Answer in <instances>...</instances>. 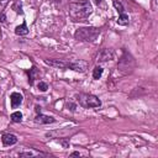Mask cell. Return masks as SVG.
Wrapping results in <instances>:
<instances>
[{
	"label": "cell",
	"mask_w": 158,
	"mask_h": 158,
	"mask_svg": "<svg viewBox=\"0 0 158 158\" xmlns=\"http://www.w3.org/2000/svg\"><path fill=\"white\" fill-rule=\"evenodd\" d=\"M38 77H40V70L36 67H32L28 70V83H30V85H32L33 81H35V79H37Z\"/></svg>",
	"instance_id": "obj_11"
},
{
	"label": "cell",
	"mask_w": 158,
	"mask_h": 158,
	"mask_svg": "<svg viewBox=\"0 0 158 158\" xmlns=\"http://www.w3.org/2000/svg\"><path fill=\"white\" fill-rule=\"evenodd\" d=\"M7 2H9V0H0V12L4 11L5 6L7 5Z\"/></svg>",
	"instance_id": "obj_19"
},
{
	"label": "cell",
	"mask_w": 158,
	"mask_h": 158,
	"mask_svg": "<svg viewBox=\"0 0 158 158\" xmlns=\"http://www.w3.org/2000/svg\"><path fill=\"white\" fill-rule=\"evenodd\" d=\"M111 59H114V52H112V49L104 48L98 54V60L99 62H107V60H111Z\"/></svg>",
	"instance_id": "obj_6"
},
{
	"label": "cell",
	"mask_w": 158,
	"mask_h": 158,
	"mask_svg": "<svg viewBox=\"0 0 158 158\" xmlns=\"http://www.w3.org/2000/svg\"><path fill=\"white\" fill-rule=\"evenodd\" d=\"M44 63L48 64V65H51V67L62 68V69L68 68V64H69V62L63 60V59H44Z\"/></svg>",
	"instance_id": "obj_7"
},
{
	"label": "cell",
	"mask_w": 158,
	"mask_h": 158,
	"mask_svg": "<svg viewBox=\"0 0 158 158\" xmlns=\"http://www.w3.org/2000/svg\"><path fill=\"white\" fill-rule=\"evenodd\" d=\"M22 95L20 94V93H12L11 95H10V102H11V107L12 109H16L17 106H20L21 105V102H22Z\"/></svg>",
	"instance_id": "obj_9"
},
{
	"label": "cell",
	"mask_w": 158,
	"mask_h": 158,
	"mask_svg": "<svg viewBox=\"0 0 158 158\" xmlns=\"http://www.w3.org/2000/svg\"><path fill=\"white\" fill-rule=\"evenodd\" d=\"M19 156L20 157H32L33 153L32 152H21V153H19Z\"/></svg>",
	"instance_id": "obj_20"
},
{
	"label": "cell",
	"mask_w": 158,
	"mask_h": 158,
	"mask_svg": "<svg viewBox=\"0 0 158 158\" xmlns=\"http://www.w3.org/2000/svg\"><path fill=\"white\" fill-rule=\"evenodd\" d=\"M37 88H38L40 91H47V89H48V84L44 83V81H40V83L37 84Z\"/></svg>",
	"instance_id": "obj_17"
},
{
	"label": "cell",
	"mask_w": 158,
	"mask_h": 158,
	"mask_svg": "<svg viewBox=\"0 0 158 158\" xmlns=\"http://www.w3.org/2000/svg\"><path fill=\"white\" fill-rule=\"evenodd\" d=\"M68 68H69V69H73V70H75V72H79V73H84V72H86V69H88V62H85V60H83V59H78V60H74V62H69Z\"/></svg>",
	"instance_id": "obj_5"
},
{
	"label": "cell",
	"mask_w": 158,
	"mask_h": 158,
	"mask_svg": "<svg viewBox=\"0 0 158 158\" xmlns=\"http://www.w3.org/2000/svg\"><path fill=\"white\" fill-rule=\"evenodd\" d=\"M70 156L72 157H80V153L79 152H73V153H70Z\"/></svg>",
	"instance_id": "obj_23"
},
{
	"label": "cell",
	"mask_w": 158,
	"mask_h": 158,
	"mask_svg": "<svg viewBox=\"0 0 158 158\" xmlns=\"http://www.w3.org/2000/svg\"><path fill=\"white\" fill-rule=\"evenodd\" d=\"M102 72H104V69L100 67V65H96L94 69H93V78L94 79H100V77L102 75Z\"/></svg>",
	"instance_id": "obj_14"
},
{
	"label": "cell",
	"mask_w": 158,
	"mask_h": 158,
	"mask_svg": "<svg viewBox=\"0 0 158 158\" xmlns=\"http://www.w3.org/2000/svg\"><path fill=\"white\" fill-rule=\"evenodd\" d=\"M133 67H135V60H133V58H132L126 51H123V56H122L121 59L118 60V69H120L123 74H126V73H130V72L133 69Z\"/></svg>",
	"instance_id": "obj_4"
},
{
	"label": "cell",
	"mask_w": 158,
	"mask_h": 158,
	"mask_svg": "<svg viewBox=\"0 0 158 158\" xmlns=\"http://www.w3.org/2000/svg\"><path fill=\"white\" fill-rule=\"evenodd\" d=\"M11 121L12 122H21L22 121V114L20 111H14L11 114Z\"/></svg>",
	"instance_id": "obj_15"
},
{
	"label": "cell",
	"mask_w": 158,
	"mask_h": 158,
	"mask_svg": "<svg viewBox=\"0 0 158 158\" xmlns=\"http://www.w3.org/2000/svg\"><path fill=\"white\" fill-rule=\"evenodd\" d=\"M1 141H2L4 146H12V144L17 143V137L12 133H5V135H2Z\"/></svg>",
	"instance_id": "obj_10"
},
{
	"label": "cell",
	"mask_w": 158,
	"mask_h": 158,
	"mask_svg": "<svg viewBox=\"0 0 158 158\" xmlns=\"http://www.w3.org/2000/svg\"><path fill=\"white\" fill-rule=\"evenodd\" d=\"M35 121L37 123H42V125H48V123H53L56 120L52 117V116H47V115H43V114H37V116L35 117Z\"/></svg>",
	"instance_id": "obj_8"
},
{
	"label": "cell",
	"mask_w": 158,
	"mask_h": 158,
	"mask_svg": "<svg viewBox=\"0 0 158 158\" xmlns=\"http://www.w3.org/2000/svg\"><path fill=\"white\" fill-rule=\"evenodd\" d=\"M100 35V30L95 27H80L75 31L74 37L80 42H94Z\"/></svg>",
	"instance_id": "obj_2"
},
{
	"label": "cell",
	"mask_w": 158,
	"mask_h": 158,
	"mask_svg": "<svg viewBox=\"0 0 158 158\" xmlns=\"http://www.w3.org/2000/svg\"><path fill=\"white\" fill-rule=\"evenodd\" d=\"M130 23V19H128V15L126 12H122V14H118V19H117V25L120 26H127Z\"/></svg>",
	"instance_id": "obj_13"
},
{
	"label": "cell",
	"mask_w": 158,
	"mask_h": 158,
	"mask_svg": "<svg viewBox=\"0 0 158 158\" xmlns=\"http://www.w3.org/2000/svg\"><path fill=\"white\" fill-rule=\"evenodd\" d=\"M93 12V6L89 1H77L69 4V15L74 21H84Z\"/></svg>",
	"instance_id": "obj_1"
},
{
	"label": "cell",
	"mask_w": 158,
	"mask_h": 158,
	"mask_svg": "<svg viewBox=\"0 0 158 158\" xmlns=\"http://www.w3.org/2000/svg\"><path fill=\"white\" fill-rule=\"evenodd\" d=\"M5 20H6L5 14L4 12H0V22H5Z\"/></svg>",
	"instance_id": "obj_21"
},
{
	"label": "cell",
	"mask_w": 158,
	"mask_h": 158,
	"mask_svg": "<svg viewBox=\"0 0 158 158\" xmlns=\"http://www.w3.org/2000/svg\"><path fill=\"white\" fill-rule=\"evenodd\" d=\"M12 9L16 10V12H19V14L22 12V11H21V2H20V1H16V2L12 5Z\"/></svg>",
	"instance_id": "obj_18"
},
{
	"label": "cell",
	"mask_w": 158,
	"mask_h": 158,
	"mask_svg": "<svg viewBox=\"0 0 158 158\" xmlns=\"http://www.w3.org/2000/svg\"><path fill=\"white\" fill-rule=\"evenodd\" d=\"M15 33H16L17 36H26V35L28 33V28H27L26 22H22L20 26H17V27L15 28Z\"/></svg>",
	"instance_id": "obj_12"
},
{
	"label": "cell",
	"mask_w": 158,
	"mask_h": 158,
	"mask_svg": "<svg viewBox=\"0 0 158 158\" xmlns=\"http://www.w3.org/2000/svg\"><path fill=\"white\" fill-rule=\"evenodd\" d=\"M78 1H88V0H78Z\"/></svg>",
	"instance_id": "obj_25"
},
{
	"label": "cell",
	"mask_w": 158,
	"mask_h": 158,
	"mask_svg": "<svg viewBox=\"0 0 158 158\" xmlns=\"http://www.w3.org/2000/svg\"><path fill=\"white\" fill-rule=\"evenodd\" d=\"M67 107H70L72 111H75V105H73L72 102H68V104H67Z\"/></svg>",
	"instance_id": "obj_22"
},
{
	"label": "cell",
	"mask_w": 158,
	"mask_h": 158,
	"mask_svg": "<svg viewBox=\"0 0 158 158\" xmlns=\"http://www.w3.org/2000/svg\"><path fill=\"white\" fill-rule=\"evenodd\" d=\"M77 101L84 109H94V107H99L101 105L100 99L93 94H79Z\"/></svg>",
	"instance_id": "obj_3"
},
{
	"label": "cell",
	"mask_w": 158,
	"mask_h": 158,
	"mask_svg": "<svg viewBox=\"0 0 158 158\" xmlns=\"http://www.w3.org/2000/svg\"><path fill=\"white\" fill-rule=\"evenodd\" d=\"M95 1V4H98V5H100L101 2H102V0H94Z\"/></svg>",
	"instance_id": "obj_24"
},
{
	"label": "cell",
	"mask_w": 158,
	"mask_h": 158,
	"mask_svg": "<svg viewBox=\"0 0 158 158\" xmlns=\"http://www.w3.org/2000/svg\"><path fill=\"white\" fill-rule=\"evenodd\" d=\"M114 6H115V9L117 10V12L118 14H122V12H125V9H123V6H122V4L120 2V1H117V0H114Z\"/></svg>",
	"instance_id": "obj_16"
}]
</instances>
